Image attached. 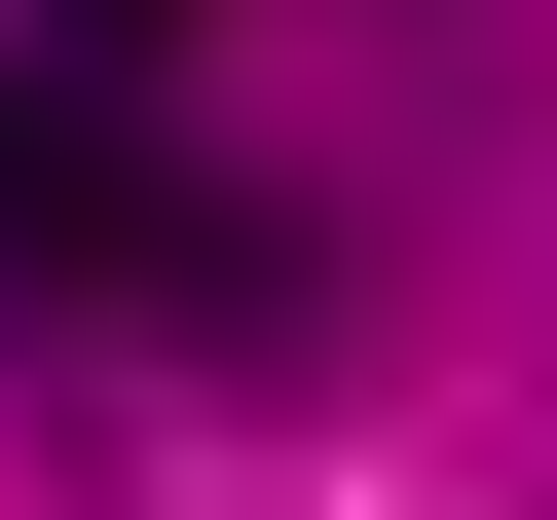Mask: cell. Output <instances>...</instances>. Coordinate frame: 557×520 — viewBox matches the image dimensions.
Returning <instances> with one entry per match:
<instances>
[{"label": "cell", "mask_w": 557, "mask_h": 520, "mask_svg": "<svg viewBox=\"0 0 557 520\" xmlns=\"http://www.w3.org/2000/svg\"><path fill=\"white\" fill-rule=\"evenodd\" d=\"M0 298H186V335H298L335 260L260 223V186H186L112 75H0Z\"/></svg>", "instance_id": "6da1fadb"}, {"label": "cell", "mask_w": 557, "mask_h": 520, "mask_svg": "<svg viewBox=\"0 0 557 520\" xmlns=\"http://www.w3.org/2000/svg\"><path fill=\"white\" fill-rule=\"evenodd\" d=\"M38 38H149V0H38Z\"/></svg>", "instance_id": "7a4b0ae2"}]
</instances>
